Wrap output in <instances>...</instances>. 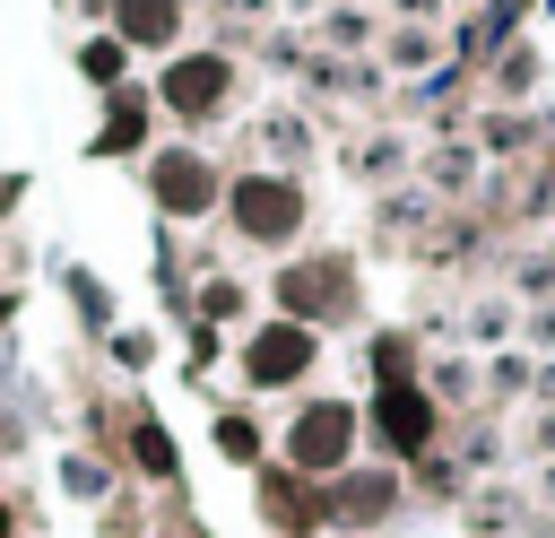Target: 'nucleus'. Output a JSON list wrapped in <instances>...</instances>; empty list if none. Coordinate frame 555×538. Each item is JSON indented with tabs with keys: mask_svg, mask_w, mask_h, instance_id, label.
<instances>
[{
	"mask_svg": "<svg viewBox=\"0 0 555 538\" xmlns=\"http://www.w3.org/2000/svg\"><path fill=\"white\" fill-rule=\"evenodd\" d=\"M338 451H347V408H312V417L295 425V460L321 469V460H338Z\"/></svg>",
	"mask_w": 555,
	"mask_h": 538,
	"instance_id": "obj_1",
	"label": "nucleus"
},
{
	"mask_svg": "<svg viewBox=\"0 0 555 538\" xmlns=\"http://www.w3.org/2000/svg\"><path fill=\"white\" fill-rule=\"evenodd\" d=\"M243 226H251V234H286V226H295V191H286V182H251V191H243Z\"/></svg>",
	"mask_w": 555,
	"mask_h": 538,
	"instance_id": "obj_2",
	"label": "nucleus"
},
{
	"mask_svg": "<svg viewBox=\"0 0 555 538\" xmlns=\"http://www.w3.org/2000/svg\"><path fill=\"white\" fill-rule=\"evenodd\" d=\"M304 356H312V338H304V330L286 321V330H269V338L251 347V373H260V382H278V373H295Z\"/></svg>",
	"mask_w": 555,
	"mask_h": 538,
	"instance_id": "obj_3",
	"label": "nucleus"
},
{
	"mask_svg": "<svg viewBox=\"0 0 555 538\" xmlns=\"http://www.w3.org/2000/svg\"><path fill=\"white\" fill-rule=\"evenodd\" d=\"M156 191H165L173 208H208V174H199L191 156H165V165H156Z\"/></svg>",
	"mask_w": 555,
	"mask_h": 538,
	"instance_id": "obj_4",
	"label": "nucleus"
},
{
	"mask_svg": "<svg viewBox=\"0 0 555 538\" xmlns=\"http://www.w3.org/2000/svg\"><path fill=\"white\" fill-rule=\"evenodd\" d=\"M217 87H225V69H217V61H182V69H173V104H191V113H199V104H217Z\"/></svg>",
	"mask_w": 555,
	"mask_h": 538,
	"instance_id": "obj_5",
	"label": "nucleus"
},
{
	"mask_svg": "<svg viewBox=\"0 0 555 538\" xmlns=\"http://www.w3.org/2000/svg\"><path fill=\"white\" fill-rule=\"evenodd\" d=\"M121 35L165 43V35H173V0H121Z\"/></svg>",
	"mask_w": 555,
	"mask_h": 538,
	"instance_id": "obj_6",
	"label": "nucleus"
},
{
	"mask_svg": "<svg viewBox=\"0 0 555 538\" xmlns=\"http://www.w3.org/2000/svg\"><path fill=\"white\" fill-rule=\"evenodd\" d=\"M382 408H390V434H399V443H425V434H434V408H425L416 390H390Z\"/></svg>",
	"mask_w": 555,
	"mask_h": 538,
	"instance_id": "obj_7",
	"label": "nucleus"
},
{
	"mask_svg": "<svg viewBox=\"0 0 555 538\" xmlns=\"http://www.w3.org/2000/svg\"><path fill=\"white\" fill-rule=\"evenodd\" d=\"M0 529H9V521H0Z\"/></svg>",
	"mask_w": 555,
	"mask_h": 538,
	"instance_id": "obj_8",
	"label": "nucleus"
}]
</instances>
